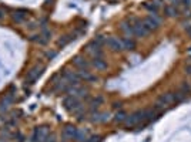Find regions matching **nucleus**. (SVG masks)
<instances>
[{
    "label": "nucleus",
    "mask_w": 191,
    "mask_h": 142,
    "mask_svg": "<svg viewBox=\"0 0 191 142\" xmlns=\"http://www.w3.org/2000/svg\"><path fill=\"white\" fill-rule=\"evenodd\" d=\"M141 122H147V109H138V111L133 112L130 116L125 120V128H133L140 125Z\"/></svg>",
    "instance_id": "f257e3e1"
},
{
    "label": "nucleus",
    "mask_w": 191,
    "mask_h": 142,
    "mask_svg": "<svg viewBox=\"0 0 191 142\" xmlns=\"http://www.w3.org/2000/svg\"><path fill=\"white\" fill-rule=\"evenodd\" d=\"M63 107L69 112H71V114H79L80 111L84 109V107H83V104L80 102V100H79L77 97H71V95H69V97H66L63 100Z\"/></svg>",
    "instance_id": "f03ea898"
},
{
    "label": "nucleus",
    "mask_w": 191,
    "mask_h": 142,
    "mask_svg": "<svg viewBox=\"0 0 191 142\" xmlns=\"http://www.w3.org/2000/svg\"><path fill=\"white\" fill-rule=\"evenodd\" d=\"M66 93L69 94V95H71V97L83 98V97H87L88 88L84 85H80V84H70Z\"/></svg>",
    "instance_id": "7ed1b4c3"
},
{
    "label": "nucleus",
    "mask_w": 191,
    "mask_h": 142,
    "mask_svg": "<svg viewBox=\"0 0 191 142\" xmlns=\"http://www.w3.org/2000/svg\"><path fill=\"white\" fill-rule=\"evenodd\" d=\"M173 102H176V97H174V93L163 94L161 97L157 100V102H155V107H154V108H157V109H164L165 107L171 105Z\"/></svg>",
    "instance_id": "20e7f679"
},
{
    "label": "nucleus",
    "mask_w": 191,
    "mask_h": 142,
    "mask_svg": "<svg viewBox=\"0 0 191 142\" xmlns=\"http://www.w3.org/2000/svg\"><path fill=\"white\" fill-rule=\"evenodd\" d=\"M130 22V24L133 26V31H134V36L136 37H146L150 31L144 27V24H143V22L141 20H137V19H131V20H129Z\"/></svg>",
    "instance_id": "39448f33"
},
{
    "label": "nucleus",
    "mask_w": 191,
    "mask_h": 142,
    "mask_svg": "<svg viewBox=\"0 0 191 142\" xmlns=\"http://www.w3.org/2000/svg\"><path fill=\"white\" fill-rule=\"evenodd\" d=\"M44 71L43 65H34L32 70L27 73V77H26V82L27 84H34V82L39 80V77L41 75V73Z\"/></svg>",
    "instance_id": "423d86ee"
},
{
    "label": "nucleus",
    "mask_w": 191,
    "mask_h": 142,
    "mask_svg": "<svg viewBox=\"0 0 191 142\" xmlns=\"http://www.w3.org/2000/svg\"><path fill=\"white\" fill-rule=\"evenodd\" d=\"M106 44L108 45V49H111L113 51H123L124 47H123V41L121 38L117 37H108L106 40Z\"/></svg>",
    "instance_id": "0eeeda50"
},
{
    "label": "nucleus",
    "mask_w": 191,
    "mask_h": 142,
    "mask_svg": "<svg viewBox=\"0 0 191 142\" xmlns=\"http://www.w3.org/2000/svg\"><path fill=\"white\" fill-rule=\"evenodd\" d=\"M87 53H90L93 56V58H101V56H103V51H101V49H100V45H97L94 43V41H91L90 44L87 45Z\"/></svg>",
    "instance_id": "6e6552de"
},
{
    "label": "nucleus",
    "mask_w": 191,
    "mask_h": 142,
    "mask_svg": "<svg viewBox=\"0 0 191 142\" xmlns=\"http://www.w3.org/2000/svg\"><path fill=\"white\" fill-rule=\"evenodd\" d=\"M77 128L73 127V125H66L64 131H63V138L64 141H69V139H76V135H77Z\"/></svg>",
    "instance_id": "1a4fd4ad"
},
{
    "label": "nucleus",
    "mask_w": 191,
    "mask_h": 142,
    "mask_svg": "<svg viewBox=\"0 0 191 142\" xmlns=\"http://www.w3.org/2000/svg\"><path fill=\"white\" fill-rule=\"evenodd\" d=\"M63 78L67 80L70 84H80V81H81L79 74L73 73V71H66V70H64V73H63Z\"/></svg>",
    "instance_id": "9d476101"
},
{
    "label": "nucleus",
    "mask_w": 191,
    "mask_h": 142,
    "mask_svg": "<svg viewBox=\"0 0 191 142\" xmlns=\"http://www.w3.org/2000/svg\"><path fill=\"white\" fill-rule=\"evenodd\" d=\"M73 64L79 68V70H88V67H90V64L87 63V60H86L84 57H81V56H76V57H74V58H73Z\"/></svg>",
    "instance_id": "9b49d317"
},
{
    "label": "nucleus",
    "mask_w": 191,
    "mask_h": 142,
    "mask_svg": "<svg viewBox=\"0 0 191 142\" xmlns=\"http://www.w3.org/2000/svg\"><path fill=\"white\" fill-rule=\"evenodd\" d=\"M79 75H80L81 80H84V81H87V82H96L97 80H99L94 74H91L88 70H80L79 71Z\"/></svg>",
    "instance_id": "f8f14e48"
},
{
    "label": "nucleus",
    "mask_w": 191,
    "mask_h": 142,
    "mask_svg": "<svg viewBox=\"0 0 191 142\" xmlns=\"http://www.w3.org/2000/svg\"><path fill=\"white\" fill-rule=\"evenodd\" d=\"M50 134V128L43 125V127H39L37 128V138H39V142H44L47 135Z\"/></svg>",
    "instance_id": "ddd939ff"
},
{
    "label": "nucleus",
    "mask_w": 191,
    "mask_h": 142,
    "mask_svg": "<svg viewBox=\"0 0 191 142\" xmlns=\"http://www.w3.org/2000/svg\"><path fill=\"white\" fill-rule=\"evenodd\" d=\"M141 22H143L144 27H146V29H147L148 31L157 30V29H158V26H160V24H157V23H155L154 20L151 19L150 16H148V17H146V19H143V20H141Z\"/></svg>",
    "instance_id": "4468645a"
},
{
    "label": "nucleus",
    "mask_w": 191,
    "mask_h": 142,
    "mask_svg": "<svg viewBox=\"0 0 191 142\" xmlns=\"http://www.w3.org/2000/svg\"><path fill=\"white\" fill-rule=\"evenodd\" d=\"M121 31H124V34L127 37H133L134 36V31H133V26L130 24V22H123L121 26H120Z\"/></svg>",
    "instance_id": "2eb2a0df"
},
{
    "label": "nucleus",
    "mask_w": 191,
    "mask_h": 142,
    "mask_svg": "<svg viewBox=\"0 0 191 142\" xmlns=\"http://www.w3.org/2000/svg\"><path fill=\"white\" fill-rule=\"evenodd\" d=\"M123 41V47H124V50H134L136 49V41L133 40L131 37H124L121 38Z\"/></svg>",
    "instance_id": "dca6fc26"
},
{
    "label": "nucleus",
    "mask_w": 191,
    "mask_h": 142,
    "mask_svg": "<svg viewBox=\"0 0 191 142\" xmlns=\"http://www.w3.org/2000/svg\"><path fill=\"white\" fill-rule=\"evenodd\" d=\"M74 38H76V37H74L73 34H70V36H63V37L60 38L59 41H57V47H59V49H63V47H66V45L69 44L70 41L74 40Z\"/></svg>",
    "instance_id": "f3484780"
},
{
    "label": "nucleus",
    "mask_w": 191,
    "mask_h": 142,
    "mask_svg": "<svg viewBox=\"0 0 191 142\" xmlns=\"http://www.w3.org/2000/svg\"><path fill=\"white\" fill-rule=\"evenodd\" d=\"M91 65L96 68V70H106L107 68V63L103 60V58H93Z\"/></svg>",
    "instance_id": "a211bd4d"
},
{
    "label": "nucleus",
    "mask_w": 191,
    "mask_h": 142,
    "mask_svg": "<svg viewBox=\"0 0 191 142\" xmlns=\"http://www.w3.org/2000/svg\"><path fill=\"white\" fill-rule=\"evenodd\" d=\"M24 13H26L24 10H19V11H16V13H13V16H11L13 22L23 23V22H24V19H26V14H24Z\"/></svg>",
    "instance_id": "6ab92c4d"
},
{
    "label": "nucleus",
    "mask_w": 191,
    "mask_h": 142,
    "mask_svg": "<svg viewBox=\"0 0 191 142\" xmlns=\"http://www.w3.org/2000/svg\"><path fill=\"white\" fill-rule=\"evenodd\" d=\"M125 120H127V114H125L124 111H117V112H116V115H114V121H116L117 124L125 122Z\"/></svg>",
    "instance_id": "aec40b11"
},
{
    "label": "nucleus",
    "mask_w": 191,
    "mask_h": 142,
    "mask_svg": "<svg viewBox=\"0 0 191 142\" xmlns=\"http://www.w3.org/2000/svg\"><path fill=\"white\" fill-rule=\"evenodd\" d=\"M101 104H103V98L97 97V98H94V100L90 101V108H91V111H97V108H99Z\"/></svg>",
    "instance_id": "412c9836"
},
{
    "label": "nucleus",
    "mask_w": 191,
    "mask_h": 142,
    "mask_svg": "<svg viewBox=\"0 0 191 142\" xmlns=\"http://www.w3.org/2000/svg\"><path fill=\"white\" fill-rule=\"evenodd\" d=\"M88 138V132L81 129V131H77V135H76V141L77 142H86Z\"/></svg>",
    "instance_id": "4be33fe9"
},
{
    "label": "nucleus",
    "mask_w": 191,
    "mask_h": 142,
    "mask_svg": "<svg viewBox=\"0 0 191 142\" xmlns=\"http://www.w3.org/2000/svg\"><path fill=\"white\" fill-rule=\"evenodd\" d=\"M165 14L168 17H176V16H178V10L176 9V6H167L165 7Z\"/></svg>",
    "instance_id": "5701e85b"
},
{
    "label": "nucleus",
    "mask_w": 191,
    "mask_h": 142,
    "mask_svg": "<svg viewBox=\"0 0 191 142\" xmlns=\"http://www.w3.org/2000/svg\"><path fill=\"white\" fill-rule=\"evenodd\" d=\"M144 7L147 9L150 13H157V10H158V6L154 2H146V3H144Z\"/></svg>",
    "instance_id": "b1692460"
},
{
    "label": "nucleus",
    "mask_w": 191,
    "mask_h": 142,
    "mask_svg": "<svg viewBox=\"0 0 191 142\" xmlns=\"http://www.w3.org/2000/svg\"><path fill=\"white\" fill-rule=\"evenodd\" d=\"M13 101H15V97H13V94H7V95L4 97V100L2 101V105H6V107H9V105L13 104Z\"/></svg>",
    "instance_id": "393cba45"
},
{
    "label": "nucleus",
    "mask_w": 191,
    "mask_h": 142,
    "mask_svg": "<svg viewBox=\"0 0 191 142\" xmlns=\"http://www.w3.org/2000/svg\"><path fill=\"white\" fill-rule=\"evenodd\" d=\"M106 40H107V38L104 37V36H97V37H96L93 41H94L97 45H100V47H101L103 44H106Z\"/></svg>",
    "instance_id": "a878e982"
},
{
    "label": "nucleus",
    "mask_w": 191,
    "mask_h": 142,
    "mask_svg": "<svg viewBox=\"0 0 191 142\" xmlns=\"http://www.w3.org/2000/svg\"><path fill=\"white\" fill-rule=\"evenodd\" d=\"M56 56H57V51H46V54H44V57L47 60H53Z\"/></svg>",
    "instance_id": "bb28decb"
},
{
    "label": "nucleus",
    "mask_w": 191,
    "mask_h": 142,
    "mask_svg": "<svg viewBox=\"0 0 191 142\" xmlns=\"http://www.w3.org/2000/svg\"><path fill=\"white\" fill-rule=\"evenodd\" d=\"M181 91H183L184 94H188L191 91V87L188 85L187 82H183V85H181Z\"/></svg>",
    "instance_id": "cd10ccee"
},
{
    "label": "nucleus",
    "mask_w": 191,
    "mask_h": 142,
    "mask_svg": "<svg viewBox=\"0 0 191 142\" xmlns=\"http://www.w3.org/2000/svg\"><path fill=\"white\" fill-rule=\"evenodd\" d=\"M44 142H57V136H56V134H49Z\"/></svg>",
    "instance_id": "c85d7f7f"
},
{
    "label": "nucleus",
    "mask_w": 191,
    "mask_h": 142,
    "mask_svg": "<svg viewBox=\"0 0 191 142\" xmlns=\"http://www.w3.org/2000/svg\"><path fill=\"white\" fill-rule=\"evenodd\" d=\"M108 114H107V112H101V114H100V122H106V121H108Z\"/></svg>",
    "instance_id": "c756f323"
},
{
    "label": "nucleus",
    "mask_w": 191,
    "mask_h": 142,
    "mask_svg": "<svg viewBox=\"0 0 191 142\" xmlns=\"http://www.w3.org/2000/svg\"><path fill=\"white\" fill-rule=\"evenodd\" d=\"M30 142H39V138H37V128H34L33 129V134H32Z\"/></svg>",
    "instance_id": "7c9ffc66"
},
{
    "label": "nucleus",
    "mask_w": 191,
    "mask_h": 142,
    "mask_svg": "<svg viewBox=\"0 0 191 142\" xmlns=\"http://www.w3.org/2000/svg\"><path fill=\"white\" fill-rule=\"evenodd\" d=\"M150 17H151V19H153V20H154V22L157 23V24H160V23H161V17H158V16H157V13H151V14H150Z\"/></svg>",
    "instance_id": "2f4dec72"
},
{
    "label": "nucleus",
    "mask_w": 191,
    "mask_h": 142,
    "mask_svg": "<svg viewBox=\"0 0 191 142\" xmlns=\"http://www.w3.org/2000/svg\"><path fill=\"white\" fill-rule=\"evenodd\" d=\"M86 142H100V136H99V135H93V136H88Z\"/></svg>",
    "instance_id": "473e14b6"
},
{
    "label": "nucleus",
    "mask_w": 191,
    "mask_h": 142,
    "mask_svg": "<svg viewBox=\"0 0 191 142\" xmlns=\"http://www.w3.org/2000/svg\"><path fill=\"white\" fill-rule=\"evenodd\" d=\"M185 74L191 75V64H188L187 67H185Z\"/></svg>",
    "instance_id": "72a5a7b5"
},
{
    "label": "nucleus",
    "mask_w": 191,
    "mask_h": 142,
    "mask_svg": "<svg viewBox=\"0 0 191 142\" xmlns=\"http://www.w3.org/2000/svg\"><path fill=\"white\" fill-rule=\"evenodd\" d=\"M113 108H116V109H117V108H121V102H114V104H113Z\"/></svg>",
    "instance_id": "f704fd0d"
},
{
    "label": "nucleus",
    "mask_w": 191,
    "mask_h": 142,
    "mask_svg": "<svg viewBox=\"0 0 191 142\" xmlns=\"http://www.w3.org/2000/svg\"><path fill=\"white\" fill-rule=\"evenodd\" d=\"M24 141V138H23L22 134H17V142H23Z\"/></svg>",
    "instance_id": "c9c22d12"
},
{
    "label": "nucleus",
    "mask_w": 191,
    "mask_h": 142,
    "mask_svg": "<svg viewBox=\"0 0 191 142\" xmlns=\"http://www.w3.org/2000/svg\"><path fill=\"white\" fill-rule=\"evenodd\" d=\"M3 17H4V9L0 7V20L3 19Z\"/></svg>",
    "instance_id": "e433bc0d"
},
{
    "label": "nucleus",
    "mask_w": 191,
    "mask_h": 142,
    "mask_svg": "<svg viewBox=\"0 0 191 142\" xmlns=\"http://www.w3.org/2000/svg\"><path fill=\"white\" fill-rule=\"evenodd\" d=\"M184 4H187V6H191V0H183Z\"/></svg>",
    "instance_id": "4c0bfd02"
},
{
    "label": "nucleus",
    "mask_w": 191,
    "mask_h": 142,
    "mask_svg": "<svg viewBox=\"0 0 191 142\" xmlns=\"http://www.w3.org/2000/svg\"><path fill=\"white\" fill-rule=\"evenodd\" d=\"M188 63L191 64V56H188Z\"/></svg>",
    "instance_id": "58836bf2"
}]
</instances>
